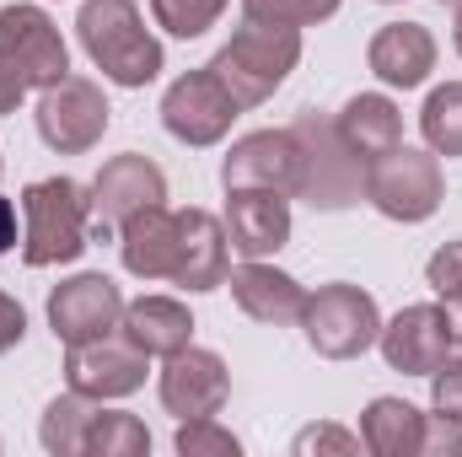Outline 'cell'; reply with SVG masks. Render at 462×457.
Masks as SVG:
<instances>
[{
	"instance_id": "1",
	"label": "cell",
	"mask_w": 462,
	"mask_h": 457,
	"mask_svg": "<svg viewBox=\"0 0 462 457\" xmlns=\"http://www.w3.org/2000/svg\"><path fill=\"white\" fill-rule=\"evenodd\" d=\"M92 242V189L76 178H38L22 194V264L54 269L76 264Z\"/></svg>"
},
{
	"instance_id": "2",
	"label": "cell",
	"mask_w": 462,
	"mask_h": 457,
	"mask_svg": "<svg viewBox=\"0 0 462 457\" xmlns=\"http://www.w3.org/2000/svg\"><path fill=\"white\" fill-rule=\"evenodd\" d=\"M87 60L114 81V87H151L162 76V43L145 27L134 0H87L76 16Z\"/></svg>"
},
{
	"instance_id": "3",
	"label": "cell",
	"mask_w": 462,
	"mask_h": 457,
	"mask_svg": "<svg viewBox=\"0 0 462 457\" xmlns=\"http://www.w3.org/2000/svg\"><path fill=\"white\" fill-rule=\"evenodd\" d=\"M296 65H301V27L247 22V16H242V27L231 33L226 49L210 60V70L221 76V87H226L242 108L269 103V98L285 87V76H291Z\"/></svg>"
},
{
	"instance_id": "4",
	"label": "cell",
	"mask_w": 462,
	"mask_h": 457,
	"mask_svg": "<svg viewBox=\"0 0 462 457\" xmlns=\"http://www.w3.org/2000/svg\"><path fill=\"white\" fill-rule=\"evenodd\" d=\"M365 200L387 216V221H430L447 200V173L436 162V151H387L376 162H365Z\"/></svg>"
},
{
	"instance_id": "5",
	"label": "cell",
	"mask_w": 462,
	"mask_h": 457,
	"mask_svg": "<svg viewBox=\"0 0 462 457\" xmlns=\"http://www.w3.org/2000/svg\"><path fill=\"white\" fill-rule=\"evenodd\" d=\"M301 334L307 344L323 355V360H355L365 355L376 334H382V312H376V296L360 291V285H318L301 307Z\"/></svg>"
},
{
	"instance_id": "6",
	"label": "cell",
	"mask_w": 462,
	"mask_h": 457,
	"mask_svg": "<svg viewBox=\"0 0 462 457\" xmlns=\"http://www.w3.org/2000/svg\"><path fill=\"white\" fill-rule=\"evenodd\" d=\"M0 70L16 76L27 92H43L70 76V49L43 5H5L0 11Z\"/></svg>"
},
{
	"instance_id": "7",
	"label": "cell",
	"mask_w": 462,
	"mask_h": 457,
	"mask_svg": "<svg viewBox=\"0 0 462 457\" xmlns=\"http://www.w3.org/2000/svg\"><path fill=\"white\" fill-rule=\"evenodd\" d=\"M108 114H114V108H108L103 87L87 81V76H65V81L43 87V92H38V108H32L43 145L60 151V156L92 151V145L108 135Z\"/></svg>"
},
{
	"instance_id": "8",
	"label": "cell",
	"mask_w": 462,
	"mask_h": 457,
	"mask_svg": "<svg viewBox=\"0 0 462 457\" xmlns=\"http://www.w3.org/2000/svg\"><path fill=\"white\" fill-rule=\"evenodd\" d=\"M242 114V103L221 87V76L205 65V70H189L167 87L162 98V124L172 140L183 145H216L231 135V118Z\"/></svg>"
},
{
	"instance_id": "9",
	"label": "cell",
	"mask_w": 462,
	"mask_h": 457,
	"mask_svg": "<svg viewBox=\"0 0 462 457\" xmlns=\"http://www.w3.org/2000/svg\"><path fill=\"white\" fill-rule=\"evenodd\" d=\"M301 173H307V151L296 129H258L242 135L221 162V183L226 189H280V194H301Z\"/></svg>"
},
{
	"instance_id": "10",
	"label": "cell",
	"mask_w": 462,
	"mask_h": 457,
	"mask_svg": "<svg viewBox=\"0 0 462 457\" xmlns=\"http://www.w3.org/2000/svg\"><path fill=\"white\" fill-rule=\"evenodd\" d=\"M145 350L124 340V334H103V340H87V344H65V382L70 393H87L97 404L108 398H129L145 387Z\"/></svg>"
},
{
	"instance_id": "11",
	"label": "cell",
	"mask_w": 462,
	"mask_h": 457,
	"mask_svg": "<svg viewBox=\"0 0 462 457\" xmlns=\"http://www.w3.org/2000/svg\"><path fill=\"white\" fill-rule=\"evenodd\" d=\"M156 393H162V409H167V415H178V420H210V415L226 409L231 371L216 350L183 344L178 355H167Z\"/></svg>"
},
{
	"instance_id": "12",
	"label": "cell",
	"mask_w": 462,
	"mask_h": 457,
	"mask_svg": "<svg viewBox=\"0 0 462 457\" xmlns=\"http://www.w3.org/2000/svg\"><path fill=\"white\" fill-rule=\"evenodd\" d=\"M145 205H167V178L151 156L124 151L114 162H103V173L92 178V237L118 231L134 210Z\"/></svg>"
},
{
	"instance_id": "13",
	"label": "cell",
	"mask_w": 462,
	"mask_h": 457,
	"mask_svg": "<svg viewBox=\"0 0 462 457\" xmlns=\"http://www.w3.org/2000/svg\"><path fill=\"white\" fill-rule=\"evenodd\" d=\"M118 323H124V291L108 275H70L65 285L49 291V329L60 344L118 334Z\"/></svg>"
},
{
	"instance_id": "14",
	"label": "cell",
	"mask_w": 462,
	"mask_h": 457,
	"mask_svg": "<svg viewBox=\"0 0 462 457\" xmlns=\"http://www.w3.org/2000/svg\"><path fill=\"white\" fill-rule=\"evenodd\" d=\"M382 360L403 377H430L447 355H452V318L447 307L436 302H420V307H403L393 323H382Z\"/></svg>"
},
{
	"instance_id": "15",
	"label": "cell",
	"mask_w": 462,
	"mask_h": 457,
	"mask_svg": "<svg viewBox=\"0 0 462 457\" xmlns=\"http://www.w3.org/2000/svg\"><path fill=\"white\" fill-rule=\"evenodd\" d=\"M296 135H301V151H307L301 194H307L312 205H323V210H339V205H349V200L360 194V162L345 151L339 129L307 114L301 124H296Z\"/></svg>"
},
{
	"instance_id": "16",
	"label": "cell",
	"mask_w": 462,
	"mask_h": 457,
	"mask_svg": "<svg viewBox=\"0 0 462 457\" xmlns=\"http://www.w3.org/2000/svg\"><path fill=\"white\" fill-rule=\"evenodd\" d=\"M226 237L242 258H269L291 242V194L226 189Z\"/></svg>"
},
{
	"instance_id": "17",
	"label": "cell",
	"mask_w": 462,
	"mask_h": 457,
	"mask_svg": "<svg viewBox=\"0 0 462 457\" xmlns=\"http://www.w3.org/2000/svg\"><path fill=\"white\" fill-rule=\"evenodd\" d=\"M231 275V237L226 221H216L210 210H178V264H172V285L183 291H216Z\"/></svg>"
},
{
	"instance_id": "18",
	"label": "cell",
	"mask_w": 462,
	"mask_h": 457,
	"mask_svg": "<svg viewBox=\"0 0 462 457\" xmlns=\"http://www.w3.org/2000/svg\"><path fill=\"white\" fill-rule=\"evenodd\" d=\"M231 285V302L253 318V323H269V329H291L301 323V307H307V285L291 280L285 269L263 264V258H247L242 269L226 275Z\"/></svg>"
},
{
	"instance_id": "19",
	"label": "cell",
	"mask_w": 462,
	"mask_h": 457,
	"mask_svg": "<svg viewBox=\"0 0 462 457\" xmlns=\"http://www.w3.org/2000/svg\"><path fill=\"white\" fill-rule=\"evenodd\" d=\"M365 65H371V76H376L382 87L414 92V87H425V76L436 70V38H430V27H420V22H387V27L371 38Z\"/></svg>"
},
{
	"instance_id": "20",
	"label": "cell",
	"mask_w": 462,
	"mask_h": 457,
	"mask_svg": "<svg viewBox=\"0 0 462 457\" xmlns=\"http://www.w3.org/2000/svg\"><path fill=\"white\" fill-rule=\"evenodd\" d=\"M118 258L134 280H172L178 264V210L145 205L118 227Z\"/></svg>"
},
{
	"instance_id": "21",
	"label": "cell",
	"mask_w": 462,
	"mask_h": 457,
	"mask_svg": "<svg viewBox=\"0 0 462 457\" xmlns=\"http://www.w3.org/2000/svg\"><path fill=\"white\" fill-rule=\"evenodd\" d=\"M334 129H339L345 151L360 162V167L403 145V114H398V103L382 98V92H360V98H349L345 108H339V118H334Z\"/></svg>"
},
{
	"instance_id": "22",
	"label": "cell",
	"mask_w": 462,
	"mask_h": 457,
	"mask_svg": "<svg viewBox=\"0 0 462 457\" xmlns=\"http://www.w3.org/2000/svg\"><path fill=\"white\" fill-rule=\"evenodd\" d=\"M118 334L134 344V350L167 360V355H178L183 344H194V318H189V307L172 302V296H140V302H124Z\"/></svg>"
},
{
	"instance_id": "23",
	"label": "cell",
	"mask_w": 462,
	"mask_h": 457,
	"mask_svg": "<svg viewBox=\"0 0 462 457\" xmlns=\"http://www.w3.org/2000/svg\"><path fill=\"white\" fill-rule=\"evenodd\" d=\"M425 415L409 398H371L360 415V447L371 457H420Z\"/></svg>"
},
{
	"instance_id": "24",
	"label": "cell",
	"mask_w": 462,
	"mask_h": 457,
	"mask_svg": "<svg viewBox=\"0 0 462 457\" xmlns=\"http://www.w3.org/2000/svg\"><path fill=\"white\" fill-rule=\"evenodd\" d=\"M92 415H97V398H87V393H60V398L43 409V425H38V442H43V452H54V457H81V452H87Z\"/></svg>"
},
{
	"instance_id": "25",
	"label": "cell",
	"mask_w": 462,
	"mask_h": 457,
	"mask_svg": "<svg viewBox=\"0 0 462 457\" xmlns=\"http://www.w3.org/2000/svg\"><path fill=\"white\" fill-rule=\"evenodd\" d=\"M145 452H151V431H145L134 415L97 404L92 431H87V452L81 457H145Z\"/></svg>"
},
{
	"instance_id": "26",
	"label": "cell",
	"mask_w": 462,
	"mask_h": 457,
	"mask_svg": "<svg viewBox=\"0 0 462 457\" xmlns=\"http://www.w3.org/2000/svg\"><path fill=\"white\" fill-rule=\"evenodd\" d=\"M420 135L436 156H462V81H447L425 98L420 108Z\"/></svg>"
},
{
	"instance_id": "27",
	"label": "cell",
	"mask_w": 462,
	"mask_h": 457,
	"mask_svg": "<svg viewBox=\"0 0 462 457\" xmlns=\"http://www.w3.org/2000/svg\"><path fill=\"white\" fill-rule=\"evenodd\" d=\"M226 0H151V16L156 27H167L172 38H199L221 22Z\"/></svg>"
},
{
	"instance_id": "28",
	"label": "cell",
	"mask_w": 462,
	"mask_h": 457,
	"mask_svg": "<svg viewBox=\"0 0 462 457\" xmlns=\"http://www.w3.org/2000/svg\"><path fill=\"white\" fill-rule=\"evenodd\" d=\"M345 0H242L247 22H280V27H318L339 11Z\"/></svg>"
},
{
	"instance_id": "29",
	"label": "cell",
	"mask_w": 462,
	"mask_h": 457,
	"mask_svg": "<svg viewBox=\"0 0 462 457\" xmlns=\"http://www.w3.org/2000/svg\"><path fill=\"white\" fill-rule=\"evenodd\" d=\"M178 452L183 457H236L242 442L231 436L226 425H216V415H210V420H183L178 425Z\"/></svg>"
},
{
	"instance_id": "30",
	"label": "cell",
	"mask_w": 462,
	"mask_h": 457,
	"mask_svg": "<svg viewBox=\"0 0 462 457\" xmlns=\"http://www.w3.org/2000/svg\"><path fill=\"white\" fill-rule=\"evenodd\" d=\"M425 285H430L441 302L462 296V242H441V247L430 253V264H425Z\"/></svg>"
},
{
	"instance_id": "31",
	"label": "cell",
	"mask_w": 462,
	"mask_h": 457,
	"mask_svg": "<svg viewBox=\"0 0 462 457\" xmlns=\"http://www.w3.org/2000/svg\"><path fill=\"white\" fill-rule=\"evenodd\" d=\"M430 404H436V415L462 420V355H447V360L430 371Z\"/></svg>"
},
{
	"instance_id": "32",
	"label": "cell",
	"mask_w": 462,
	"mask_h": 457,
	"mask_svg": "<svg viewBox=\"0 0 462 457\" xmlns=\"http://www.w3.org/2000/svg\"><path fill=\"white\" fill-rule=\"evenodd\" d=\"M291 447H296V457H312V452L355 457V452H360V436H349V431H339V425H307Z\"/></svg>"
},
{
	"instance_id": "33",
	"label": "cell",
	"mask_w": 462,
	"mask_h": 457,
	"mask_svg": "<svg viewBox=\"0 0 462 457\" xmlns=\"http://www.w3.org/2000/svg\"><path fill=\"white\" fill-rule=\"evenodd\" d=\"M420 457H462V420H452V415H425Z\"/></svg>"
},
{
	"instance_id": "34",
	"label": "cell",
	"mask_w": 462,
	"mask_h": 457,
	"mask_svg": "<svg viewBox=\"0 0 462 457\" xmlns=\"http://www.w3.org/2000/svg\"><path fill=\"white\" fill-rule=\"evenodd\" d=\"M22 334H27V312H22V302H16V296H5V291H0V355H5V350H16Z\"/></svg>"
},
{
	"instance_id": "35",
	"label": "cell",
	"mask_w": 462,
	"mask_h": 457,
	"mask_svg": "<svg viewBox=\"0 0 462 457\" xmlns=\"http://www.w3.org/2000/svg\"><path fill=\"white\" fill-rule=\"evenodd\" d=\"M22 98H27V87H22L16 76H5V70H0V118L16 114V108H22Z\"/></svg>"
},
{
	"instance_id": "36",
	"label": "cell",
	"mask_w": 462,
	"mask_h": 457,
	"mask_svg": "<svg viewBox=\"0 0 462 457\" xmlns=\"http://www.w3.org/2000/svg\"><path fill=\"white\" fill-rule=\"evenodd\" d=\"M11 242H16V205L0 194V253H11Z\"/></svg>"
},
{
	"instance_id": "37",
	"label": "cell",
	"mask_w": 462,
	"mask_h": 457,
	"mask_svg": "<svg viewBox=\"0 0 462 457\" xmlns=\"http://www.w3.org/2000/svg\"><path fill=\"white\" fill-rule=\"evenodd\" d=\"M447 307V318H452V344L462 350V296H452V302H441Z\"/></svg>"
},
{
	"instance_id": "38",
	"label": "cell",
	"mask_w": 462,
	"mask_h": 457,
	"mask_svg": "<svg viewBox=\"0 0 462 457\" xmlns=\"http://www.w3.org/2000/svg\"><path fill=\"white\" fill-rule=\"evenodd\" d=\"M452 43H457V54H462V0H457V22H452Z\"/></svg>"
},
{
	"instance_id": "39",
	"label": "cell",
	"mask_w": 462,
	"mask_h": 457,
	"mask_svg": "<svg viewBox=\"0 0 462 457\" xmlns=\"http://www.w3.org/2000/svg\"><path fill=\"white\" fill-rule=\"evenodd\" d=\"M0 167H5V162H0Z\"/></svg>"
}]
</instances>
